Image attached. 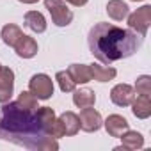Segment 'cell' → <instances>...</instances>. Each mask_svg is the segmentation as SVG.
Returning a JSON list of instances; mask_svg holds the SVG:
<instances>
[{
  "label": "cell",
  "instance_id": "obj_21",
  "mask_svg": "<svg viewBox=\"0 0 151 151\" xmlns=\"http://www.w3.org/2000/svg\"><path fill=\"white\" fill-rule=\"evenodd\" d=\"M135 91L139 96H146L149 98L151 96V77L149 75H140L135 82Z\"/></svg>",
  "mask_w": 151,
  "mask_h": 151
},
{
  "label": "cell",
  "instance_id": "obj_8",
  "mask_svg": "<svg viewBox=\"0 0 151 151\" xmlns=\"http://www.w3.org/2000/svg\"><path fill=\"white\" fill-rule=\"evenodd\" d=\"M135 98V89L128 84H117L110 91V100L117 107H128Z\"/></svg>",
  "mask_w": 151,
  "mask_h": 151
},
{
  "label": "cell",
  "instance_id": "obj_3",
  "mask_svg": "<svg viewBox=\"0 0 151 151\" xmlns=\"http://www.w3.org/2000/svg\"><path fill=\"white\" fill-rule=\"evenodd\" d=\"M45 7L48 9L52 22L57 27H68L73 20V13L68 9L64 0H45Z\"/></svg>",
  "mask_w": 151,
  "mask_h": 151
},
{
  "label": "cell",
  "instance_id": "obj_16",
  "mask_svg": "<svg viewBox=\"0 0 151 151\" xmlns=\"http://www.w3.org/2000/svg\"><path fill=\"white\" fill-rule=\"evenodd\" d=\"M73 103L77 105L78 109H86V107H93L96 103V94L94 91L84 87L78 91H73Z\"/></svg>",
  "mask_w": 151,
  "mask_h": 151
},
{
  "label": "cell",
  "instance_id": "obj_22",
  "mask_svg": "<svg viewBox=\"0 0 151 151\" xmlns=\"http://www.w3.org/2000/svg\"><path fill=\"white\" fill-rule=\"evenodd\" d=\"M18 105L27 109V110H36L37 109V98L30 91H22L18 96Z\"/></svg>",
  "mask_w": 151,
  "mask_h": 151
},
{
  "label": "cell",
  "instance_id": "obj_12",
  "mask_svg": "<svg viewBox=\"0 0 151 151\" xmlns=\"http://www.w3.org/2000/svg\"><path fill=\"white\" fill-rule=\"evenodd\" d=\"M69 77L73 78L75 84H87L91 82V69H89V64H71L68 69Z\"/></svg>",
  "mask_w": 151,
  "mask_h": 151
},
{
  "label": "cell",
  "instance_id": "obj_19",
  "mask_svg": "<svg viewBox=\"0 0 151 151\" xmlns=\"http://www.w3.org/2000/svg\"><path fill=\"white\" fill-rule=\"evenodd\" d=\"M119 139H121L124 149H140V147L144 146V137H142L139 132H133V130H130V128H128Z\"/></svg>",
  "mask_w": 151,
  "mask_h": 151
},
{
  "label": "cell",
  "instance_id": "obj_1",
  "mask_svg": "<svg viewBox=\"0 0 151 151\" xmlns=\"http://www.w3.org/2000/svg\"><path fill=\"white\" fill-rule=\"evenodd\" d=\"M0 139L14 142L27 149L37 151H57V139L45 133L36 110H27L18 101L2 103L0 110Z\"/></svg>",
  "mask_w": 151,
  "mask_h": 151
},
{
  "label": "cell",
  "instance_id": "obj_23",
  "mask_svg": "<svg viewBox=\"0 0 151 151\" xmlns=\"http://www.w3.org/2000/svg\"><path fill=\"white\" fill-rule=\"evenodd\" d=\"M46 135H50V137H53V139H60V137H64V126H62V123H60V119H53V123L50 124V128L46 130Z\"/></svg>",
  "mask_w": 151,
  "mask_h": 151
},
{
  "label": "cell",
  "instance_id": "obj_2",
  "mask_svg": "<svg viewBox=\"0 0 151 151\" xmlns=\"http://www.w3.org/2000/svg\"><path fill=\"white\" fill-rule=\"evenodd\" d=\"M87 43L91 53L100 62L110 64L114 60L133 55L142 45V36H139L132 29L128 30L112 23L100 22L89 30Z\"/></svg>",
  "mask_w": 151,
  "mask_h": 151
},
{
  "label": "cell",
  "instance_id": "obj_6",
  "mask_svg": "<svg viewBox=\"0 0 151 151\" xmlns=\"http://www.w3.org/2000/svg\"><path fill=\"white\" fill-rule=\"evenodd\" d=\"M14 91V71L7 66L0 68V103L11 101Z\"/></svg>",
  "mask_w": 151,
  "mask_h": 151
},
{
  "label": "cell",
  "instance_id": "obj_24",
  "mask_svg": "<svg viewBox=\"0 0 151 151\" xmlns=\"http://www.w3.org/2000/svg\"><path fill=\"white\" fill-rule=\"evenodd\" d=\"M66 2H69L71 6H75V7H82V6H86L89 0H66Z\"/></svg>",
  "mask_w": 151,
  "mask_h": 151
},
{
  "label": "cell",
  "instance_id": "obj_13",
  "mask_svg": "<svg viewBox=\"0 0 151 151\" xmlns=\"http://www.w3.org/2000/svg\"><path fill=\"white\" fill-rule=\"evenodd\" d=\"M107 14L114 22H123L130 14V7L123 2V0H109V4H107Z\"/></svg>",
  "mask_w": 151,
  "mask_h": 151
},
{
  "label": "cell",
  "instance_id": "obj_7",
  "mask_svg": "<svg viewBox=\"0 0 151 151\" xmlns=\"http://www.w3.org/2000/svg\"><path fill=\"white\" fill-rule=\"evenodd\" d=\"M78 119H80V130L89 132V133H91V132H98V130L101 128V124H103L101 114H100L98 110L91 109V107L82 109Z\"/></svg>",
  "mask_w": 151,
  "mask_h": 151
},
{
  "label": "cell",
  "instance_id": "obj_10",
  "mask_svg": "<svg viewBox=\"0 0 151 151\" xmlns=\"http://www.w3.org/2000/svg\"><path fill=\"white\" fill-rule=\"evenodd\" d=\"M13 48L16 50V55L22 57V59H32L37 53V43H36V39L30 37V36H25V34L18 39V43Z\"/></svg>",
  "mask_w": 151,
  "mask_h": 151
},
{
  "label": "cell",
  "instance_id": "obj_5",
  "mask_svg": "<svg viewBox=\"0 0 151 151\" xmlns=\"http://www.w3.org/2000/svg\"><path fill=\"white\" fill-rule=\"evenodd\" d=\"M126 18H128V27L144 37L149 30V25H151V6H142L140 9L128 14Z\"/></svg>",
  "mask_w": 151,
  "mask_h": 151
},
{
  "label": "cell",
  "instance_id": "obj_18",
  "mask_svg": "<svg viewBox=\"0 0 151 151\" xmlns=\"http://www.w3.org/2000/svg\"><path fill=\"white\" fill-rule=\"evenodd\" d=\"M23 36L22 29L14 23H7L2 27V32H0V37H2V41L7 45V46H14L18 43V39Z\"/></svg>",
  "mask_w": 151,
  "mask_h": 151
},
{
  "label": "cell",
  "instance_id": "obj_20",
  "mask_svg": "<svg viewBox=\"0 0 151 151\" xmlns=\"http://www.w3.org/2000/svg\"><path fill=\"white\" fill-rule=\"evenodd\" d=\"M55 80H57V84H59V87H60L62 93H73L75 91V86H77V84L73 82V78L69 77L68 71H59L55 75Z\"/></svg>",
  "mask_w": 151,
  "mask_h": 151
},
{
  "label": "cell",
  "instance_id": "obj_25",
  "mask_svg": "<svg viewBox=\"0 0 151 151\" xmlns=\"http://www.w3.org/2000/svg\"><path fill=\"white\" fill-rule=\"evenodd\" d=\"M18 2H22V4H36L39 0H18Z\"/></svg>",
  "mask_w": 151,
  "mask_h": 151
},
{
  "label": "cell",
  "instance_id": "obj_26",
  "mask_svg": "<svg viewBox=\"0 0 151 151\" xmlns=\"http://www.w3.org/2000/svg\"><path fill=\"white\" fill-rule=\"evenodd\" d=\"M132 2H142V0H132Z\"/></svg>",
  "mask_w": 151,
  "mask_h": 151
},
{
  "label": "cell",
  "instance_id": "obj_15",
  "mask_svg": "<svg viewBox=\"0 0 151 151\" xmlns=\"http://www.w3.org/2000/svg\"><path fill=\"white\" fill-rule=\"evenodd\" d=\"M130 105H132V112H133V116L137 119H147L151 116V101H149V98L137 96V98H133V101Z\"/></svg>",
  "mask_w": 151,
  "mask_h": 151
},
{
  "label": "cell",
  "instance_id": "obj_4",
  "mask_svg": "<svg viewBox=\"0 0 151 151\" xmlns=\"http://www.w3.org/2000/svg\"><path fill=\"white\" fill-rule=\"evenodd\" d=\"M29 91L37 100H50L53 96V80L45 73H37L29 82Z\"/></svg>",
  "mask_w": 151,
  "mask_h": 151
},
{
  "label": "cell",
  "instance_id": "obj_9",
  "mask_svg": "<svg viewBox=\"0 0 151 151\" xmlns=\"http://www.w3.org/2000/svg\"><path fill=\"white\" fill-rule=\"evenodd\" d=\"M103 126H105L107 133H109L110 137H116V139H119V137L130 128L128 121H126L123 116H119V114H110V116L103 121Z\"/></svg>",
  "mask_w": 151,
  "mask_h": 151
},
{
  "label": "cell",
  "instance_id": "obj_27",
  "mask_svg": "<svg viewBox=\"0 0 151 151\" xmlns=\"http://www.w3.org/2000/svg\"><path fill=\"white\" fill-rule=\"evenodd\" d=\"M0 68H2V64H0Z\"/></svg>",
  "mask_w": 151,
  "mask_h": 151
},
{
  "label": "cell",
  "instance_id": "obj_14",
  "mask_svg": "<svg viewBox=\"0 0 151 151\" xmlns=\"http://www.w3.org/2000/svg\"><path fill=\"white\" fill-rule=\"evenodd\" d=\"M60 123H62V126H64V135H69V137H73V135H77L78 132H80V119H78V116L75 114V112H64L60 117Z\"/></svg>",
  "mask_w": 151,
  "mask_h": 151
},
{
  "label": "cell",
  "instance_id": "obj_17",
  "mask_svg": "<svg viewBox=\"0 0 151 151\" xmlns=\"http://www.w3.org/2000/svg\"><path fill=\"white\" fill-rule=\"evenodd\" d=\"M25 25L36 34H43L46 30V20L39 11H29L25 14Z\"/></svg>",
  "mask_w": 151,
  "mask_h": 151
},
{
  "label": "cell",
  "instance_id": "obj_11",
  "mask_svg": "<svg viewBox=\"0 0 151 151\" xmlns=\"http://www.w3.org/2000/svg\"><path fill=\"white\" fill-rule=\"evenodd\" d=\"M89 69H91V78L96 80V82H110L116 78L117 71L110 66H101V64H89Z\"/></svg>",
  "mask_w": 151,
  "mask_h": 151
}]
</instances>
